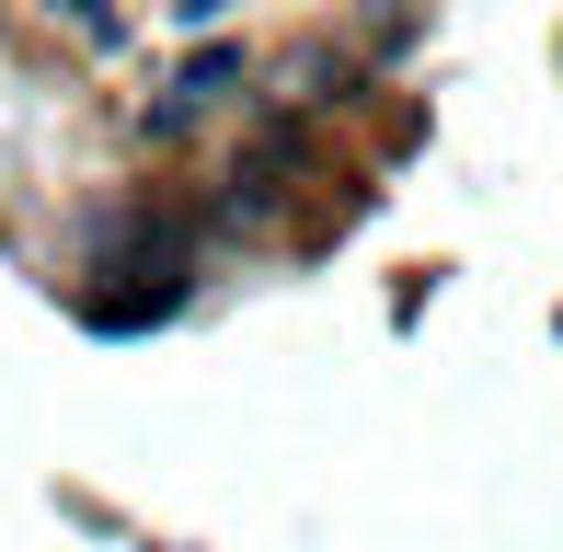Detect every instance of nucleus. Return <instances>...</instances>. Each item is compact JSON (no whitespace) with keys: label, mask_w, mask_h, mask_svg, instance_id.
Masks as SVG:
<instances>
[{"label":"nucleus","mask_w":563,"mask_h":552,"mask_svg":"<svg viewBox=\"0 0 563 552\" xmlns=\"http://www.w3.org/2000/svg\"><path fill=\"white\" fill-rule=\"evenodd\" d=\"M230 81H242V58H230V46H196V58L173 69V81H162V104H150V128H162V139H173V128H196V115H208V104H219Z\"/></svg>","instance_id":"f257e3e1"},{"label":"nucleus","mask_w":563,"mask_h":552,"mask_svg":"<svg viewBox=\"0 0 563 552\" xmlns=\"http://www.w3.org/2000/svg\"><path fill=\"white\" fill-rule=\"evenodd\" d=\"M58 12L81 23V35H104V46H115V12H104V0H58Z\"/></svg>","instance_id":"f03ea898"}]
</instances>
